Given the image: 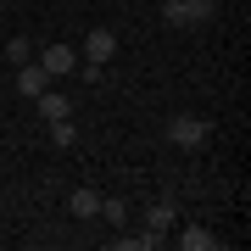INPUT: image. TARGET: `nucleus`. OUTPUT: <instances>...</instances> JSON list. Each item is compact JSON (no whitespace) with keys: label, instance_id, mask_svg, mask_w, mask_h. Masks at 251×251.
Wrapping results in <instances>:
<instances>
[{"label":"nucleus","instance_id":"nucleus-1","mask_svg":"<svg viewBox=\"0 0 251 251\" xmlns=\"http://www.w3.org/2000/svg\"><path fill=\"white\" fill-rule=\"evenodd\" d=\"M206 117H196V112H173L168 117V145H179V151H201L206 145Z\"/></svg>","mask_w":251,"mask_h":251},{"label":"nucleus","instance_id":"nucleus-6","mask_svg":"<svg viewBox=\"0 0 251 251\" xmlns=\"http://www.w3.org/2000/svg\"><path fill=\"white\" fill-rule=\"evenodd\" d=\"M17 90H23L28 100H34L39 90H50V73L39 67V62H17Z\"/></svg>","mask_w":251,"mask_h":251},{"label":"nucleus","instance_id":"nucleus-10","mask_svg":"<svg viewBox=\"0 0 251 251\" xmlns=\"http://www.w3.org/2000/svg\"><path fill=\"white\" fill-rule=\"evenodd\" d=\"M95 218H106L112 229H123V224H128V201H123V196H100V212H95Z\"/></svg>","mask_w":251,"mask_h":251},{"label":"nucleus","instance_id":"nucleus-7","mask_svg":"<svg viewBox=\"0 0 251 251\" xmlns=\"http://www.w3.org/2000/svg\"><path fill=\"white\" fill-rule=\"evenodd\" d=\"M67 212H73V218H95V212H100V190H90V184L73 190V196H67Z\"/></svg>","mask_w":251,"mask_h":251},{"label":"nucleus","instance_id":"nucleus-9","mask_svg":"<svg viewBox=\"0 0 251 251\" xmlns=\"http://www.w3.org/2000/svg\"><path fill=\"white\" fill-rule=\"evenodd\" d=\"M173 240H179L184 251H218V246H224L212 229H184V234H173Z\"/></svg>","mask_w":251,"mask_h":251},{"label":"nucleus","instance_id":"nucleus-8","mask_svg":"<svg viewBox=\"0 0 251 251\" xmlns=\"http://www.w3.org/2000/svg\"><path fill=\"white\" fill-rule=\"evenodd\" d=\"M34 100H39V117H45V123H50V117H73V100L56 95V90H39Z\"/></svg>","mask_w":251,"mask_h":251},{"label":"nucleus","instance_id":"nucleus-13","mask_svg":"<svg viewBox=\"0 0 251 251\" xmlns=\"http://www.w3.org/2000/svg\"><path fill=\"white\" fill-rule=\"evenodd\" d=\"M0 84H6V78H0Z\"/></svg>","mask_w":251,"mask_h":251},{"label":"nucleus","instance_id":"nucleus-12","mask_svg":"<svg viewBox=\"0 0 251 251\" xmlns=\"http://www.w3.org/2000/svg\"><path fill=\"white\" fill-rule=\"evenodd\" d=\"M50 145H73V117H50Z\"/></svg>","mask_w":251,"mask_h":251},{"label":"nucleus","instance_id":"nucleus-2","mask_svg":"<svg viewBox=\"0 0 251 251\" xmlns=\"http://www.w3.org/2000/svg\"><path fill=\"white\" fill-rule=\"evenodd\" d=\"M212 0H162V23L168 28H196V23H206L212 17Z\"/></svg>","mask_w":251,"mask_h":251},{"label":"nucleus","instance_id":"nucleus-4","mask_svg":"<svg viewBox=\"0 0 251 251\" xmlns=\"http://www.w3.org/2000/svg\"><path fill=\"white\" fill-rule=\"evenodd\" d=\"M78 56H90V62H100V67H106L112 56H117V34H112V28H90V34H84V50H78Z\"/></svg>","mask_w":251,"mask_h":251},{"label":"nucleus","instance_id":"nucleus-5","mask_svg":"<svg viewBox=\"0 0 251 251\" xmlns=\"http://www.w3.org/2000/svg\"><path fill=\"white\" fill-rule=\"evenodd\" d=\"M173 224H179V201H173V196H156L151 206H145V229H156V234H168Z\"/></svg>","mask_w":251,"mask_h":251},{"label":"nucleus","instance_id":"nucleus-3","mask_svg":"<svg viewBox=\"0 0 251 251\" xmlns=\"http://www.w3.org/2000/svg\"><path fill=\"white\" fill-rule=\"evenodd\" d=\"M34 62L50 73V78H67V73H78V50L73 45H45V50H34Z\"/></svg>","mask_w":251,"mask_h":251},{"label":"nucleus","instance_id":"nucleus-11","mask_svg":"<svg viewBox=\"0 0 251 251\" xmlns=\"http://www.w3.org/2000/svg\"><path fill=\"white\" fill-rule=\"evenodd\" d=\"M0 62H34V39H28V34L6 39V45H0Z\"/></svg>","mask_w":251,"mask_h":251}]
</instances>
